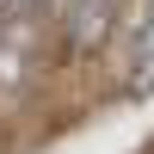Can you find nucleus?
<instances>
[{
    "instance_id": "obj_2",
    "label": "nucleus",
    "mask_w": 154,
    "mask_h": 154,
    "mask_svg": "<svg viewBox=\"0 0 154 154\" xmlns=\"http://www.w3.org/2000/svg\"><path fill=\"white\" fill-rule=\"evenodd\" d=\"M117 31V0H68L62 6V43L68 56H99Z\"/></svg>"
},
{
    "instance_id": "obj_1",
    "label": "nucleus",
    "mask_w": 154,
    "mask_h": 154,
    "mask_svg": "<svg viewBox=\"0 0 154 154\" xmlns=\"http://www.w3.org/2000/svg\"><path fill=\"white\" fill-rule=\"evenodd\" d=\"M31 80H37V43H31V31L6 25L0 31V117H12L31 99Z\"/></svg>"
},
{
    "instance_id": "obj_4",
    "label": "nucleus",
    "mask_w": 154,
    "mask_h": 154,
    "mask_svg": "<svg viewBox=\"0 0 154 154\" xmlns=\"http://www.w3.org/2000/svg\"><path fill=\"white\" fill-rule=\"evenodd\" d=\"M12 6H19V0H0V19H6V12H12Z\"/></svg>"
},
{
    "instance_id": "obj_3",
    "label": "nucleus",
    "mask_w": 154,
    "mask_h": 154,
    "mask_svg": "<svg viewBox=\"0 0 154 154\" xmlns=\"http://www.w3.org/2000/svg\"><path fill=\"white\" fill-rule=\"evenodd\" d=\"M123 86H130L136 99L154 93V12L136 25V37H130V68H123Z\"/></svg>"
}]
</instances>
